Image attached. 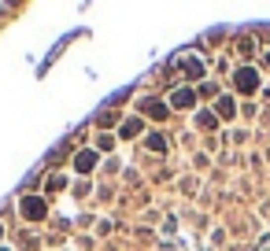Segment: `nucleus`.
I'll return each instance as SVG.
<instances>
[{
    "mask_svg": "<svg viewBox=\"0 0 270 251\" xmlns=\"http://www.w3.org/2000/svg\"><path fill=\"white\" fill-rule=\"evenodd\" d=\"M256 70H237V89L241 92H256Z\"/></svg>",
    "mask_w": 270,
    "mask_h": 251,
    "instance_id": "nucleus-1",
    "label": "nucleus"
},
{
    "mask_svg": "<svg viewBox=\"0 0 270 251\" xmlns=\"http://www.w3.org/2000/svg\"><path fill=\"white\" fill-rule=\"evenodd\" d=\"M92 163H96V155H92V152H82V155H74V167H78L82 174H89V170H92Z\"/></svg>",
    "mask_w": 270,
    "mask_h": 251,
    "instance_id": "nucleus-2",
    "label": "nucleus"
},
{
    "mask_svg": "<svg viewBox=\"0 0 270 251\" xmlns=\"http://www.w3.org/2000/svg\"><path fill=\"white\" fill-rule=\"evenodd\" d=\"M22 210H26L30 218H41L45 214V203L41 200H26V203H22Z\"/></svg>",
    "mask_w": 270,
    "mask_h": 251,
    "instance_id": "nucleus-3",
    "label": "nucleus"
},
{
    "mask_svg": "<svg viewBox=\"0 0 270 251\" xmlns=\"http://www.w3.org/2000/svg\"><path fill=\"white\" fill-rule=\"evenodd\" d=\"M174 104H178V107H189V104H192V92H189V89H178V92H174Z\"/></svg>",
    "mask_w": 270,
    "mask_h": 251,
    "instance_id": "nucleus-4",
    "label": "nucleus"
},
{
    "mask_svg": "<svg viewBox=\"0 0 270 251\" xmlns=\"http://www.w3.org/2000/svg\"><path fill=\"white\" fill-rule=\"evenodd\" d=\"M144 111L156 115V119H163V104H156V100H148V104H144Z\"/></svg>",
    "mask_w": 270,
    "mask_h": 251,
    "instance_id": "nucleus-5",
    "label": "nucleus"
},
{
    "mask_svg": "<svg viewBox=\"0 0 270 251\" xmlns=\"http://www.w3.org/2000/svg\"><path fill=\"white\" fill-rule=\"evenodd\" d=\"M219 115H233V104H229V100H219Z\"/></svg>",
    "mask_w": 270,
    "mask_h": 251,
    "instance_id": "nucleus-6",
    "label": "nucleus"
}]
</instances>
